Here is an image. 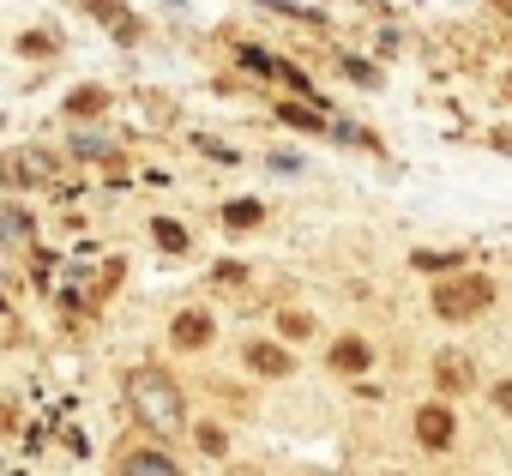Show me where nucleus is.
I'll list each match as a JSON object with an SVG mask.
<instances>
[{
  "label": "nucleus",
  "instance_id": "nucleus-1",
  "mask_svg": "<svg viewBox=\"0 0 512 476\" xmlns=\"http://www.w3.org/2000/svg\"><path fill=\"white\" fill-rule=\"evenodd\" d=\"M127 404H133V416H139L151 434H175V428L187 422L181 386H175L169 374H157V368H133V374H127Z\"/></svg>",
  "mask_w": 512,
  "mask_h": 476
},
{
  "label": "nucleus",
  "instance_id": "nucleus-2",
  "mask_svg": "<svg viewBox=\"0 0 512 476\" xmlns=\"http://www.w3.org/2000/svg\"><path fill=\"white\" fill-rule=\"evenodd\" d=\"M488 302H494V284L488 278H446V284H434V314L440 320H470Z\"/></svg>",
  "mask_w": 512,
  "mask_h": 476
},
{
  "label": "nucleus",
  "instance_id": "nucleus-3",
  "mask_svg": "<svg viewBox=\"0 0 512 476\" xmlns=\"http://www.w3.org/2000/svg\"><path fill=\"white\" fill-rule=\"evenodd\" d=\"M37 181H55L49 151H0V187H37Z\"/></svg>",
  "mask_w": 512,
  "mask_h": 476
},
{
  "label": "nucleus",
  "instance_id": "nucleus-4",
  "mask_svg": "<svg viewBox=\"0 0 512 476\" xmlns=\"http://www.w3.org/2000/svg\"><path fill=\"white\" fill-rule=\"evenodd\" d=\"M452 428H458V422H452V410H446V404L416 410V434H422V446H434V452H440V446L452 440Z\"/></svg>",
  "mask_w": 512,
  "mask_h": 476
},
{
  "label": "nucleus",
  "instance_id": "nucleus-5",
  "mask_svg": "<svg viewBox=\"0 0 512 476\" xmlns=\"http://www.w3.org/2000/svg\"><path fill=\"white\" fill-rule=\"evenodd\" d=\"M169 338H175L181 350H199V344L211 338V320H205L199 308H187V314H175V326H169Z\"/></svg>",
  "mask_w": 512,
  "mask_h": 476
},
{
  "label": "nucleus",
  "instance_id": "nucleus-6",
  "mask_svg": "<svg viewBox=\"0 0 512 476\" xmlns=\"http://www.w3.org/2000/svg\"><path fill=\"white\" fill-rule=\"evenodd\" d=\"M368 362H374V350H368L362 338H338V344H332V368H338V374H368Z\"/></svg>",
  "mask_w": 512,
  "mask_h": 476
},
{
  "label": "nucleus",
  "instance_id": "nucleus-7",
  "mask_svg": "<svg viewBox=\"0 0 512 476\" xmlns=\"http://www.w3.org/2000/svg\"><path fill=\"white\" fill-rule=\"evenodd\" d=\"M247 368H253V374H272V380H284L296 362H290L278 344H247Z\"/></svg>",
  "mask_w": 512,
  "mask_h": 476
},
{
  "label": "nucleus",
  "instance_id": "nucleus-8",
  "mask_svg": "<svg viewBox=\"0 0 512 476\" xmlns=\"http://www.w3.org/2000/svg\"><path fill=\"white\" fill-rule=\"evenodd\" d=\"M434 386H440V392H464V386H470V362L452 356V350H440V362H434Z\"/></svg>",
  "mask_w": 512,
  "mask_h": 476
},
{
  "label": "nucleus",
  "instance_id": "nucleus-9",
  "mask_svg": "<svg viewBox=\"0 0 512 476\" xmlns=\"http://www.w3.org/2000/svg\"><path fill=\"white\" fill-rule=\"evenodd\" d=\"M121 476H181V470H175V458H163V452H127V458H121Z\"/></svg>",
  "mask_w": 512,
  "mask_h": 476
},
{
  "label": "nucleus",
  "instance_id": "nucleus-10",
  "mask_svg": "<svg viewBox=\"0 0 512 476\" xmlns=\"http://www.w3.org/2000/svg\"><path fill=\"white\" fill-rule=\"evenodd\" d=\"M151 235H157V248H169V254H187V229H181V223L157 217V223H151Z\"/></svg>",
  "mask_w": 512,
  "mask_h": 476
},
{
  "label": "nucleus",
  "instance_id": "nucleus-11",
  "mask_svg": "<svg viewBox=\"0 0 512 476\" xmlns=\"http://www.w3.org/2000/svg\"><path fill=\"white\" fill-rule=\"evenodd\" d=\"M25 235H31V217L13 211V205H0V242H25Z\"/></svg>",
  "mask_w": 512,
  "mask_h": 476
},
{
  "label": "nucleus",
  "instance_id": "nucleus-12",
  "mask_svg": "<svg viewBox=\"0 0 512 476\" xmlns=\"http://www.w3.org/2000/svg\"><path fill=\"white\" fill-rule=\"evenodd\" d=\"M260 217H266V211H260V199H235V205L223 211V223H229V229H253Z\"/></svg>",
  "mask_w": 512,
  "mask_h": 476
},
{
  "label": "nucleus",
  "instance_id": "nucleus-13",
  "mask_svg": "<svg viewBox=\"0 0 512 476\" xmlns=\"http://www.w3.org/2000/svg\"><path fill=\"white\" fill-rule=\"evenodd\" d=\"M278 121H284V127H296V133H320V115H314V109H302V103H284V109H278Z\"/></svg>",
  "mask_w": 512,
  "mask_h": 476
},
{
  "label": "nucleus",
  "instance_id": "nucleus-14",
  "mask_svg": "<svg viewBox=\"0 0 512 476\" xmlns=\"http://www.w3.org/2000/svg\"><path fill=\"white\" fill-rule=\"evenodd\" d=\"M67 109H73V115H97V109H103V91H79Z\"/></svg>",
  "mask_w": 512,
  "mask_h": 476
},
{
  "label": "nucleus",
  "instance_id": "nucleus-15",
  "mask_svg": "<svg viewBox=\"0 0 512 476\" xmlns=\"http://www.w3.org/2000/svg\"><path fill=\"white\" fill-rule=\"evenodd\" d=\"M416 266H422V272H452L458 254H416Z\"/></svg>",
  "mask_w": 512,
  "mask_h": 476
},
{
  "label": "nucleus",
  "instance_id": "nucleus-16",
  "mask_svg": "<svg viewBox=\"0 0 512 476\" xmlns=\"http://www.w3.org/2000/svg\"><path fill=\"white\" fill-rule=\"evenodd\" d=\"M241 278H247V266H241V260H223V266L211 272V284H241Z\"/></svg>",
  "mask_w": 512,
  "mask_h": 476
},
{
  "label": "nucleus",
  "instance_id": "nucleus-17",
  "mask_svg": "<svg viewBox=\"0 0 512 476\" xmlns=\"http://www.w3.org/2000/svg\"><path fill=\"white\" fill-rule=\"evenodd\" d=\"M344 73H350V79H362V85H380V73H374L368 61H344Z\"/></svg>",
  "mask_w": 512,
  "mask_h": 476
},
{
  "label": "nucleus",
  "instance_id": "nucleus-18",
  "mask_svg": "<svg viewBox=\"0 0 512 476\" xmlns=\"http://www.w3.org/2000/svg\"><path fill=\"white\" fill-rule=\"evenodd\" d=\"M308 332H314V326H308L302 314H284V338H308Z\"/></svg>",
  "mask_w": 512,
  "mask_h": 476
},
{
  "label": "nucleus",
  "instance_id": "nucleus-19",
  "mask_svg": "<svg viewBox=\"0 0 512 476\" xmlns=\"http://www.w3.org/2000/svg\"><path fill=\"white\" fill-rule=\"evenodd\" d=\"M199 446H205V452H223L229 440H223V428H199Z\"/></svg>",
  "mask_w": 512,
  "mask_h": 476
},
{
  "label": "nucleus",
  "instance_id": "nucleus-20",
  "mask_svg": "<svg viewBox=\"0 0 512 476\" xmlns=\"http://www.w3.org/2000/svg\"><path fill=\"white\" fill-rule=\"evenodd\" d=\"M494 404H500V410L512 416V380H500V386H494Z\"/></svg>",
  "mask_w": 512,
  "mask_h": 476
},
{
  "label": "nucleus",
  "instance_id": "nucleus-21",
  "mask_svg": "<svg viewBox=\"0 0 512 476\" xmlns=\"http://www.w3.org/2000/svg\"><path fill=\"white\" fill-rule=\"evenodd\" d=\"M500 13H512V0H500Z\"/></svg>",
  "mask_w": 512,
  "mask_h": 476
}]
</instances>
